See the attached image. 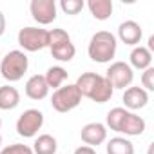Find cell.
Wrapping results in <instances>:
<instances>
[{
  "label": "cell",
  "mask_w": 154,
  "mask_h": 154,
  "mask_svg": "<svg viewBox=\"0 0 154 154\" xmlns=\"http://www.w3.org/2000/svg\"><path fill=\"white\" fill-rule=\"evenodd\" d=\"M116 47H118V42H116V36L112 33H109V31H98L91 38L87 53H89V58L93 62L107 63V62H111L114 58Z\"/></svg>",
  "instance_id": "6da1fadb"
},
{
  "label": "cell",
  "mask_w": 154,
  "mask_h": 154,
  "mask_svg": "<svg viewBox=\"0 0 154 154\" xmlns=\"http://www.w3.org/2000/svg\"><path fill=\"white\" fill-rule=\"evenodd\" d=\"M29 60L24 51H9L2 60H0V74L8 82H18L24 78V74L27 72Z\"/></svg>",
  "instance_id": "7a4b0ae2"
},
{
  "label": "cell",
  "mask_w": 154,
  "mask_h": 154,
  "mask_svg": "<svg viewBox=\"0 0 154 154\" xmlns=\"http://www.w3.org/2000/svg\"><path fill=\"white\" fill-rule=\"evenodd\" d=\"M82 102V94L78 93L74 84H67L58 87L53 96H51V105L56 112H69L72 109H76Z\"/></svg>",
  "instance_id": "3957f363"
},
{
  "label": "cell",
  "mask_w": 154,
  "mask_h": 154,
  "mask_svg": "<svg viewBox=\"0 0 154 154\" xmlns=\"http://www.w3.org/2000/svg\"><path fill=\"white\" fill-rule=\"evenodd\" d=\"M18 44L24 51H40L49 45V31L42 27H24L18 31Z\"/></svg>",
  "instance_id": "277c9868"
},
{
  "label": "cell",
  "mask_w": 154,
  "mask_h": 154,
  "mask_svg": "<svg viewBox=\"0 0 154 154\" xmlns=\"http://www.w3.org/2000/svg\"><path fill=\"white\" fill-rule=\"evenodd\" d=\"M44 125V114L38 109L24 111L17 120V132L24 138H35Z\"/></svg>",
  "instance_id": "5b68a950"
},
{
  "label": "cell",
  "mask_w": 154,
  "mask_h": 154,
  "mask_svg": "<svg viewBox=\"0 0 154 154\" xmlns=\"http://www.w3.org/2000/svg\"><path fill=\"white\" fill-rule=\"evenodd\" d=\"M105 78L112 85V89H127V87H131V84L134 80V71L125 62H114L107 69Z\"/></svg>",
  "instance_id": "8992f818"
},
{
  "label": "cell",
  "mask_w": 154,
  "mask_h": 154,
  "mask_svg": "<svg viewBox=\"0 0 154 154\" xmlns=\"http://www.w3.org/2000/svg\"><path fill=\"white\" fill-rule=\"evenodd\" d=\"M29 11L35 22L47 26L56 20V2L54 0H31Z\"/></svg>",
  "instance_id": "52a82bcc"
},
{
  "label": "cell",
  "mask_w": 154,
  "mask_h": 154,
  "mask_svg": "<svg viewBox=\"0 0 154 154\" xmlns=\"http://www.w3.org/2000/svg\"><path fill=\"white\" fill-rule=\"evenodd\" d=\"M80 136L87 147H98L107 140V127L100 122H91L82 127Z\"/></svg>",
  "instance_id": "ba28073f"
},
{
  "label": "cell",
  "mask_w": 154,
  "mask_h": 154,
  "mask_svg": "<svg viewBox=\"0 0 154 154\" xmlns=\"http://www.w3.org/2000/svg\"><path fill=\"white\" fill-rule=\"evenodd\" d=\"M149 102V93L143 89V87H127L125 93H123V103H125V109L127 111H138V109H143Z\"/></svg>",
  "instance_id": "9c48e42d"
},
{
  "label": "cell",
  "mask_w": 154,
  "mask_h": 154,
  "mask_svg": "<svg viewBox=\"0 0 154 154\" xmlns=\"http://www.w3.org/2000/svg\"><path fill=\"white\" fill-rule=\"evenodd\" d=\"M141 36H143L141 26L138 22H134V20H125L118 27V38L127 45H138Z\"/></svg>",
  "instance_id": "30bf717a"
},
{
  "label": "cell",
  "mask_w": 154,
  "mask_h": 154,
  "mask_svg": "<svg viewBox=\"0 0 154 154\" xmlns=\"http://www.w3.org/2000/svg\"><path fill=\"white\" fill-rule=\"evenodd\" d=\"M145 127H147V123L141 116H138L136 112L127 111V114L123 116V120L120 123L118 132H122L125 136H140V134H143Z\"/></svg>",
  "instance_id": "8fae6325"
},
{
  "label": "cell",
  "mask_w": 154,
  "mask_h": 154,
  "mask_svg": "<svg viewBox=\"0 0 154 154\" xmlns=\"http://www.w3.org/2000/svg\"><path fill=\"white\" fill-rule=\"evenodd\" d=\"M26 94L31 100H44L49 94V87L45 84L44 74H33L26 82Z\"/></svg>",
  "instance_id": "7c38bea8"
},
{
  "label": "cell",
  "mask_w": 154,
  "mask_h": 154,
  "mask_svg": "<svg viewBox=\"0 0 154 154\" xmlns=\"http://www.w3.org/2000/svg\"><path fill=\"white\" fill-rule=\"evenodd\" d=\"M112 93H114V89H112V85L107 82V78L105 76H98V80H96V84H94V87H93V93H91V100L93 102H96V103H105V102H109L111 98H112Z\"/></svg>",
  "instance_id": "4fadbf2b"
},
{
  "label": "cell",
  "mask_w": 154,
  "mask_h": 154,
  "mask_svg": "<svg viewBox=\"0 0 154 154\" xmlns=\"http://www.w3.org/2000/svg\"><path fill=\"white\" fill-rule=\"evenodd\" d=\"M129 60H131V67L140 69V71H145V69H149L150 63H152V53H150L147 47H143V45H136V47L131 51Z\"/></svg>",
  "instance_id": "5bb4252c"
},
{
  "label": "cell",
  "mask_w": 154,
  "mask_h": 154,
  "mask_svg": "<svg viewBox=\"0 0 154 154\" xmlns=\"http://www.w3.org/2000/svg\"><path fill=\"white\" fill-rule=\"evenodd\" d=\"M20 103V93L13 85H2L0 87V109L11 111Z\"/></svg>",
  "instance_id": "9a60e30c"
},
{
  "label": "cell",
  "mask_w": 154,
  "mask_h": 154,
  "mask_svg": "<svg viewBox=\"0 0 154 154\" xmlns=\"http://www.w3.org/2000/svg\"><path fill=\"white\" fill-rule=\"evenodd\" d=\"M87 8L96 20H107L112 15V0H89Z\"/></svg>",
  "instance_id": "2e32d148"
},
{
  "label": "cell",
  "mask_w": 154,
  "mask_h": 154,
  "mask_svg": "<svg viewBox=\"0 0 154 154\" xmlns=\"http://www.w3.org/2000/svg\"><path fill=\"white\" fill-rule=\"evenodd\" d=\"M67 76H69V72H67L63 67L53 65V67L47 69V72L44 74V78H45V84H47L49 89H51V87H53V89H58V87L63 85V82L67 80Z\"/></svg>",
  "instance_id": "e0dca14e"
},
{
  "label": "cell",
  "mask_w": 154,
  "mask_h": 154,
  "mask_svg": "<svg viewBox=\"0 0 154 154\" xmlns=\"http://www.w3.org/2000/svg\"><path fill=\"white\" fill-rule=\"evenodd\" d=\"M58 149L56 138L51 134H40L35 143H33V152L35 154H54Z\"/></svg>",
  "instance_id": "ac0fdd59"
},
{
  "label": "cell",
  "mask_w": 154,
  "mask_h": 154,
  "mask_svg": "<svg viewBox=\"0 0 154 154\" xmlns=\"http://www.w3.org/2000/svg\"><path fill=\"white\" fill-rule=\"evenodd\" d=\"M51 54L54 60L58 62H71L76 54V47L74 44L69 40V42H62V44H56V45H51Z\"/></svg>",
  "instance_id": "d6986e66"
},
{
  "label": "cell",
  "mask_w": 154,
  "mask_h": 154,
  "mask_svg": "<svg viewBox=\"0 0 154 154\" xmlns=\"http://www.w3.org/2000/svg\"><path fill=\"white\" fill-rule=\"evenodd\" d=\"M105 149H107V154H134V145L131 143V140L122 136L111 138Z\"/></svg>",
  "instance_id": "ffe728a7"
},
{
  "label": "cell",
  "mask_w": 154,
  "mask_h": 154,
  "mask_svg": "<svg viewBox=\"0 0 154 154\" xmlns=\"http://www.w3.org/2000/svg\"><path fill=\"white\" fill-rule=\"evenodd\" d=\"M84 0H62L60 2V8L65 15H78L84 9Z\"/></svg>",
  "instance_id": "44dd1931"
},
{
  "label": "cell",
  "mask_w": 154,
  "mask_h": 154,
  "mask_svg": "<svg viewBox=\"0 0 154 154\" xmlns=\"http://www.w3.org/2000/svg\"><path fill=\"white\" fill-rule=\"evenodd\" d=\"M69 40H71L69 33L65 29H62V27H56V29H51L49 31V45L47 47L56 45V44H62V42H69Z\"/></svg>",
  "instance_id": "7402d4cb"
},
{
  "label": "cell",
  "mask_w": 154,
  "mask_h": 154,
  "mask_svg": "<svg viewBox=\"0 0 154 154\" xmlns=\"http://www.w3.org/2000/svg\"><path fill=\"white\" fill-rule=\"evenodd\" d=\"M141 85H143V89L147 93L149 91H154V67L152 65L141 72Z\"/></svg>",
  "instance_id": "603a6c76"
},
{
  "label": "cell",
  "mask_w": 154,
  "mask_h": 154,
  "mask_svg": "<svg viewBox=\"0 0 154 154\" xmlns=\"http://www.w3.org/2000/svg\"><path fill=\"white\" fill-rule=\"evenodd\" d=\"M0 154H35L33 149L29 145H22V143H13L6 149H2Z\"/></svg>",
  "instance_id": "cb8c5ba5"
},
{
  "label": "cell",
  "mask_w": 154,
  "mask_h": 154,
  "mask_svg": "<svg viewBox=\"0 0 154 154\" xmlns=\"http://www.w3.org/2000/svg\"><path fill=\"white\" fill-rule=\"evenodd\" d=\"M72 154H96V150L93 149V147H87V145H82V147H78Z\"/></svg>",
  "instance_id": "d4e9b609"
},
{
  "label": "cell",
  "mask_w": 154,
  "mask_h": 154,
  "mask_svg": "<svg viewBox=\"0 0 154 154\" xmlns=\"http://www.w3.org/2000/svg\"><path fill=\"white\" fill-rule=\"evenodd\" d=\"M4 31H6V17H4L2 11H0V36L4 35Z\"/></svg>",
  "instance_id": "484cf974"
},
{
  "label": "cell",
  "mask_w": 154,
  "mask_h": 154,
  "mask_svg": "<svg viewBox=\"0 0 154 154\" xmlns=\"http://www.w3.org/2000/svg\"><path fill=\"white\" fill-rule=\"evenodd\" d=\"M0 145H2V136H0Z\"/></svg>",
  "instance_id": "4316f807"
},
{
  "label": "cell",
  "mask_w": 154,
  "mask_h": 154,
  "mask_svg": "<svg viewBox=\"0 0 154 154\" xmlns=\"http://www.w3.org/2000/svg\"><path fill=\"white\" fill-rule=\"evenodd\" d=\"M0 127H2V120H0Z\"/></svg>",
  "instance_id": "83f0119b"
}]
</instances>
